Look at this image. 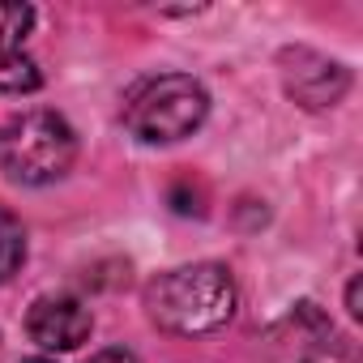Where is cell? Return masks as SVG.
Wrapping results in <instances>:
<instances>
[{"label":"cell","instance_id":"cell-1","mask_svg":"<svg viewBox=\"0 0 363 363\" xmlns=\"http://www.w3.org/2000/svg\"><path fill=\"white\" fill-rule=\"evenodd\" d=\"M145 312L167 333L201 337L223 329L235 316V282L227 265H214V261L171 269L145 286Z\"/></svg>","mask_w":363,"mask_h":363},{"label":"cell","instance_id":"cell-2","mask_svg":"<svg viewBox=\"0 0 363 363\" xmlns=\"http://www.w3.org/2000/svg\"><path fill=\"white\" fill-rule=\"evenodd\" d=\"M210 116V94L189 73H158L128 90L124 124L137 141H184Z\"/></svg>","mask_w":363,"mask_h":363},{"label":"cell","instance_id":"cell-3","mask_svg":"<svg viewBox=\"0 0 363 363\" xmlns=\"http://www.w3.org/2000/svg\"><path fill=\"white\" fill-rule=\"evenodd\" d=\"M77 158V133L56 111H26L0 128V171L18 184H56Z\"/></svg>","mask_w":363,"mask_h":363},{"label":"cell","instance_id":"cell-4","mask_svg":"<svg viewBox=\"0 0 363 363\" xmlns=\"http://www.w3.org/2000/svg\"><path fill=\"white\" fill-rule=\"evenodd\" d=\"M282 86L299 107L325 111V107L342 103V94L350 90V73L312 48H286L282 52Z\"/></svg>","mask_w":363,"mask_h":363},{"label":"cell","instance_id":"cell-5","mask_svg":"<svg viewBox=\"0 0 363 363\" xmlns=\"http://www.w3.org/2000/svg\"><path fill=\"white\" fill-rule=\"evenodd\" d=\"M35 26V9L18 0H0V90L5 94H26L39 90L43 73L26 56V35Z\"/></svg>","mask_w":363,"mask_h":363},{"label":"cell","instance_id":"cell-6","mask_svg":"<svg viewBox=\"0 0 363 363\" xmlns=\"http://www.w3.org/2000/svg\"><path fill=\"white\" fill-rule=\"evenodd\" d=\"M90 308L73 295H43L26 316V333L43 350H77L90 337Z\"/></svg>","mask_w":363,"mask_h":363},{"label":"cell","instance_id":"cell-7","mask_svg":"<svg viewBox=\"0 0 363 363\" xmlns=\"http://www.w3.org/2000/svg\"><path fill=\"white\" fill-rule=\"evenodd\" d=\"M26 261V231L22 223L0 206V282H9Z\"/></svg>","mask_w":363,"mask_h":363},{"label":"cell","instance_id":"cell-8","mask_svg":"<svg viewBox=\"0 0 363 363\" xmlns=\"http://www.w3.org/2000/svg\"><path fill=\"white\" fill-rule=\"evenodd\" d=\"M299 363H359L350 350H337V346H329V350H308Z\"/></svg>","mask_w":363,"mask_h":363},{"label":"cell","instance_id":"cell-9","mask_svg":"<svg viewBox=\"0 0 363 363\" xmlns=\"http://www.w3.org/2000/svg\"><path fill=\"white\" fill-rule=\"evenodd\" d=\"M90 363H137V354H133V350H124V346H107V350H99Z\"/></svg>","mask_w":363,"mask_h":363},{"label":"cell","instance_id":"cell-10","mask_svg":"<svg viewBox=\"0 0 363 363\" xmlns=\"http://www.w3.org/2000/svg\"><path fill=\"white\" fill-rule=\"evenodd\" d=\"M346 308H350V316L363 312V308H359V278H350V286H346Z\"/></svg>","mask_w":363,"mask_h":363},{"label":"cell","instance_id":"cell-11","mask_svg":"<svg viewBox=\"0 0 363 363\" xmlns=\"http://www.w3.org/2000/svg\"><path fill=\"white\" fill-rule=\"evenodd\" d=\"M22 363H52V359H22Z\"/></svg>","mask_w":363,"mask_h":363}]
</instances>
